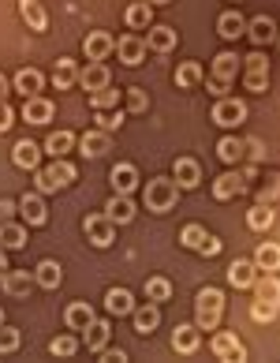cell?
<instances>
[{"instance_id": "cell-1", "label": "cell", "mask_w": 280, "mask_h": 363, "mask_svg": "<svg viewBox=\"0 0 280 363\" xmlns=\"http://www.w3.org/2000/svg\"><path fill=\"white\" fill-rule=\"evenodd\" d=\"M221 315H224V292L221 289H202V292H198V300H194L198 330H217Z\"/></svg>"}, {"instance_id": "cell-2", "label": "cell", "mask_w": 280, "mask_h": 363, "mask_svg": "<svg viewBox=\"0 0 280 363\" xmlns=\"http://www.w3.org/2000/svg\"><path fill=\"white\" fill-rule=\"evenodd\" d=\"M176 199H180L176 180H165V177L150 180V184H146V191H142L146 210H153V213H168L172 206H176Z\"/></svg>"}, {"instance_id": "cell-3", "label": "cell", "mask_w": 280, "mask_h": 363, "mask_svg": "<svg viewBox=\"0 0 280 363\" xmlns=\"http://www.w3.org/2000/svg\"><path fill=\"white\" fill-rule=\"evenodd\" d=\"M75 180V165H71V161H64V157H57V161H52V165L49 169H37V191H42V195H49V191H60V187H68Z\"/></svg>"}, {"instance_id": "cell-4", "label": "cell", "mask_w": 280, "mask_h": 363, "mask_svg": "<svg viewBox=\"0 0 280 363\" xmlns=\"http://www.w3.org/2000/svg\"><path fill=\"white\" fill-rule=\"evenodd\" d=\"M83 233L90 236V244L93 247H112V240H116V225L105 218V213H90V218L83 221Z\"/></svg>"}, {"instance_id": "cell-5", "label": "cell", "mask_w": 280, "mask_h": 363, "mask_svg": "<svg viewBox=\"0 0 280 363\" xmlns=\"http://www.w3.org/2000/svg\"><path fill=\"white\" fill-rule=\"evenodd\" d=\"M243 86L262 94L269 86V57H262V52H250L247 57V75H243Z\"/></svg>"}, {"instance_id": "cell-6", "label": "cell", "mask_w": 280, "mask_h": 363, "mask_svg": "<svg viewBox=\"0 0 280 363\" xmlns=\"http://www.w3.org/2000/svg\"><path fill=\"white\" fill-rule=\"evenodd\" d=\"M247 120V105L235 101V98H217V105H213V124L221 128H235Z\"/></svg>"}, {"instance_id": "cell-7", "label": "cell", "mask_w": 280, "mask_h": 363, "mask_svg": "<svg viewBox=\"0 0 280 363\" xmlns=\"http://www.w3.org/2000/svg\"><path fill=\"white\" fill-rule=\"evenodd\" d=\"M19 213H23V221L26 225H45L49 221V210H45V203H42V191H26L23 199H19Z\"/></svg>"}, {"instance_id": "cell-8", "label": "cell", "mask_w": 280, "mask_h": 363, "mask_svg": "<svg viewBox=\"0 0 280 363\" xmlns=\"http://www.w3.org/2000/svg\"><path fill=\"white\" fill-rule=\"evenodd\" d=\"M209 348H213V356H217V359H247V348L239 345L235 333H217Z\"/></svg>"}, {"instance_id": "cell-9", "label": "cell", "mask_w": 280, "mask_h": 363, "mask_svg": "<svg viewBox=\"0 0 280 363\" xmlns=\"http://www.w3.org/2000/svg\"><path fill=\"white\" fill-rule=\"evenodd\" d=\"M109 79H112V75H109V68H105L101 60H90L86 68L78 72V83H83V90H86V94L101 90V86H109Z\"/></svg>"}, {"instance_id": "cell-10", "label": "cell", "mask_w": 280, "mask_h": 363, "mask_svg": "<svg viewBox=\"0 0 280 363\" xmlns=\"http://www.w3.org/2000/svg\"><path fill=\"white\" fill-rule=\"evenodd\" d=\"M105 218H109L112 225H127V221H135V203H131L127 195H112L109 203H105Z\"/></svg>"}, {"instance_id": "cell-11", "label": "cell", "mask_w": 280, "mask_h": 363, "mask_svg": "<svg viewBox=\"0 0 280 363\" xmlns=\"http://www.w3.org/2000/svg\"><path fill=\"white\" fill-rule=\"evenodd\" d=\"M131 318H135V333H142V337H150V333L161 326V311H157L153 300L146 303V307H135V311H131Z\"/></svg>"}, {"instance_id": "cell-12", "label": "cell", "mask_w": 280, "mask_h": 363, "mask_svg": "<svg viewBox=\"0 0 280 363\" xmlns=\"http://www.w3.org/2000/svg\"><path fill=\"white\" fill-rule=\"evenodd\" d=\"M112 52H119V60L135 68V64H142V57H146V42H142V38H135V34H124Z\"/></svg>"}, {"instance_id": "cell-13", "label": "cell", "mask_w": 280, "mask_h": 363, "mask_svg": "<svg viewBox=\"0 0 280 363\" xmlns=\"http://www.w3.org/2000/svg\"><path fill=\"white\" fill-rule=\"evenodd\" d=\"M109 180H112V187H116V195H131L139 187V169L135 165H112V172H109Z\"/></svg>"}, {"instance_id": "cell-14", "label": "cell", "mask_w": 280, "mask_h": 363, "mask_svg": "<svg viewBox=\"0 0 280 363\" xmlns=\"http://www.w3.org/2000/svg\"><path fill=\"white\" fill-rule=\"evenodd\" d=\"M255 277H258V266L250 259H235L228 266V285L232 289H250V285H255Z\"/></svg>"}, {"instance_id": "cell-15", "label": "cell", "mask_w": 280, "mask_h": 363, "mask_svg": "<svg viewBox=\"0 0 280 363\" xmlns=\"http://www.w3.org/2000/svg\"><path fill=\"white\" fill-rule=\"evenodd\" d=\"M109 337H112V330H109V322H101V318H93V322H90V326L83 330V345L90 348V352H93V356H98V352H101V348H105V345H109Z\"/></svg>"}, {"instance_id": "cell-16", "label": "cell", "mask_w": 280, "mask_h": 363, "mask_svg": "<svg viewBox=\"0 0 280 363\" xmlns=\"http://www.w3.org/2000/svg\"><path fill=\"white\" fill-rule=\"evenodd\" d=\"M116 49V42L105 30H93V34H86V42H83V52H86V60H105L109 52Z\"/></svg>"}, {"instance_id": "cell-17", "label": "cell", "mask_w": 280, "mask_h": 363, "mask_svg": "<svg viewBox=\"0 0 280 363\" xmlns=\"http://www.w3.org/2000/svg\"><path fill=\"white\" fill-rule=\"evenodd\" d=\"M34 281H37V285H42V289H60V281H64V266L57 262V259H42V262H37V270H34Z\"/></svg>"}, {"instance_id": "cell-18", "label": "cell", "mask_w": 280, "mask_h": 363, "mask_svg": "<svg viewBox=\"0 0 280 363\" xmlns=\"http://www.w3.org/2000/svg\"><path fill=\"white\" fill-rule=\"evenodd\" d=\"M255 266H258L262 274H276V270H280V244H273V240L258 244V251H255Z\"/></svg>"}, {"instance_id": "cell-19", "label": "cell", "mask_w": 280, "mask_h": 363, "mask_svg": "<svg viewBox=\"0 0 280 363\" xmlns=\"http://www.w3.org/2000/svg\"><path fill=\"white\" fill-rule=\"evenodd\" d=\"M11 161H16L19 169H37V161H42V146L30 143V139H19L16 150H11Z\"/></svg>"}, {"instance_id": "cell-20", "label": "cell", "mask_w": 280, "mask_h": 363, "mask_svg": "<svg viewBox=\"0 0 280 363\" xmlns=\"http://www.w3.org/2000/svg\"><path fill=\"white\" fill-rule=\"evenodd\" d=\"M78 146H83L86 157H105V154H109V131L93 128V131H86V135L78 139Z\"/></svg>"}, {"instance_id": "cell-21", "label": "cell", "mask_w": 280, "mask_h": 363, "mask_svg": "<svg viewBox=\"0 0 280 363\" xmlns=\"http://www.w3.org/2000/svg\"><path fill=\"white\" fill-rule=\"evenodd\" d=\"M23 120H26V124H49V120H52V101H45V98H26Z\"/></svg>"}, {"instance_id": "cell-22", "label": "cell", "mask_w": 280, "mask_h": 363, "mask_svg": "<svg viewBox=\"0 0 280 363\" xmlns=\"http://www.w3.org/2000/svg\"><path fill=\"white\" fill-rule=\"evenodd\" d=\"M217 34L228 38V42H235V38L247 34V19L239 16V11H224V16L217 19Z\"/></svg>"}, {"instance_id": "cell-23", "label": "cell", "mask_w": 280, "mask_h": 363, "mask_svg": "<svg viewBox=\"0 0 280 363\" xmlns=\"http://www.w3.org/2000/svg\"><path fill=\"white\" fill-rule=\"evenodd\" d=\"M105 311L109 315H131L135 311V296H131L127 289H109V296H105Z\"/></svg>"}, {"instance_id": "cell-24", "label": "cell", "mask_w": 280, "mask_h": 363, "mask_svg": "<svg viewBox=\"0 0 280 363\" xmlns=\"http://www.w3.org/2000/svg\"><path fill=\"white\" fill-rule=\"evenodd\" d=\"M172 172H176L180 187H198V180H202V169H198V161H194V157H176Z\"/></svg>"}, {"instance_id": "cell-25", "label": "cell", "mask_w": 280, "mask_h": 363, "mask_svg": "<svg viewBox=\"0 0 280 363\" xmlns=\"http://www.w3.org/2000/svg\"><path fill=\"white\" fill-rule=\"evenodd\" d=\"M172 348L183 356H194L198 352V326H176L172 330Z\"/></svg>"}, {"instance_id": "cell-26", "label": "cell", "mask_w": 280, "mask_h": 363, "mask_svg": "<svg viewBox=\"0 0 280 363\" xmlns=\"http://www.w3.org/2000/svg\"><path fill=\"white\" fill-rule=\"evenodd\" d=\"M239 191H243V172H224V177L213 180V195H217L221 203L224 199H235Z\"/></svg>"}, {"instance_id": "cell-27", "label": "cell", "mask_w": 280, "mask_h": 363, "mask_svg": "<svg viewBox=\"0 0 280 363\" xmlns=\"http://www.w3.org/2000/svg\"><path fill=\"white\" fill-rule=\"evenodd\" d=\"M19 16L30 30H45L49 26V16H45V8L37 4V0H19Z\"/></svg>"}, {"instance_id": "cell-28", "label": "cell", "mask_w": 280, "mask_h": 363, "mask_svg": "<svg viewBox=\"0 0 280 363\" xmlns=\"http://www.w3.org/2000/svg\"><path fill=\"white\" fill-rule=\"evenodd\" d=\"M146 49H153V52H172V49H176V30H172V26H150Z\"/></svg>"}, {"instance_id": "cell-29", "label": "cell", "mask_w": 280, "mask_h": 363, "mask_svg": "<svg viewBox=\"0 0 280 363\" xmlns=\"http://www.w3.org/2000/svg\"><path fill=\"white\" fill-rule=\"evenodd\" d=\"M0 289H4L8 296H26L30 292V274L26 270H4L0 274Z\"/></svg>"}, {"instance_id": "cell-30", "label": "cell", "mask_w": 280, "mask_h": 363, "mask_svg": "<svg viewBox=\"0 0 280 363\" xmlns=\"http://www.w3.org/2000/svg\"><path fill=\"white\" fill-rule=\"evenodd\" d=\"M273 221H276L273 203H258V206H250V210H247V225L255 228V233H265V228H273Z\"/></svg>"}, {"instance_id": "cell-31", "label": "cell", "mask_w": 280, "mask_h": 363, "mask_svg": "<svg viewBox=\"0 0 280 363\" xmlns=\"http://www.w3.org/2000/svg\"><path fill=\"white\" fill-rule=\"evenodd\" d=\"M247 34H250V42H255V45H265V42H273V38H276V23L269 16H258V19L247 23Z\"/></svg>"}, {"instance_id": "cell-32", "label": "cell", "mask_w": 280, "mask_h": 363, "mask_svg": "<svg viewBox=\"0 0 280 363\" xmlns=\"http://www.w3.org/2000/svg\"><path fill=\"white\" fill-rule=\"evenodd\" d=\"M235 75H239V57H235V52H221V57H213V79L232 83Z\"/></svg>"}, {"instance_id": "cell-33", "label": "cell", "mask_w": 280, "mask_h": 363, "mask_svg": "<svg viewBox=\"0 0 280 363\" xmlns=\"http://www.w3.org/2000/svg\"><path fill=\"white\" fill-rule=\"evenodd\" d=\"M255 300H273V303H280V277L276 274H262V277H255Z\"/></svg>"}, {"instance_id": "cell-34", "label": "cell", "mask_w": 280, "mask_h": 363, "mask_svg": "<svg viewBox=\"0 0 280 363\" xmlns=\"http://www.w3.org/2000/svg\"><path fill=\"white\" fill-rule=\"evenodd\" d=\"M42 83H45V79H42V72H37V68H23V72L16 75V90L26 94V98H37Z\"/></svg>"}, {"instance_id": "cell-35", "label": "cell", "mask_w": 280, "mask_h": 363, "mask_svg": "<svg viewBox=\"0 0 280 363\" xmlns=\"http://www.w3.org/2000/svg\"><path fill=\"white\" fill-rule=\"evenodd\" d=\"M23 244H26V228L23 225H11V221H0V247L19 251Z\"/></svg>"}, {"instance_id": "cell-36", "label": "cell", "mask_w": 280, "mask_h": 363, "mask_svg": "<svg viewBox=\"0 0 280 363\" xmlns=\"http://www.w3.org/2000/svg\"><path fill=\"white\" fill-rule=\"evenodd\" d=\"M198 83H202V64H194V60L180 64V68H176V86H180V90H191V86H198Z\"/></svg>"}, {"instance_id": "cell-37", "label": "cell", "mask_w": 280, "mask_h": 363, "mask_svg": "<svg viewBox=\"0 0 280 363\" xmlns=\"http://www.w3.org/2000/svg\"><path fill=\"white\" fill-rule=\"evenodd\" d=\"M71 83H78L75 60H57V68H52V86H57V90H68Z\"/></svg>"}, {"instance_id": "cell-38", "label": "cell", "mask_w": 280, "mask_h": 363, "mask_svg": "<svg viewBox=\"0 0 280 363\" xmlns=\"http://www.w3.org/2000/svg\"><path fill=\"white\" fill-rule=\"evenodd\" d=\"M217 157L228 161V165H239V161H243V143H239L235 135H224L217 143Z\"/></svg>"}, {"instance_id": "cell-39", "label": "cell", "mask_w": 280, "mask_h": 363, "mask_svg": "<svg viewBox=\"0 0 280 363\" xmlns=\"http://www.w3.org/2000/svg\"><path fill=\"white\" fill-rule=\"evenodd\" d=\"M64 322H68L71 330H86L90 322H93V307L90 303H71L68 315H64Z\"/></svg>"}, {"instance_id": "cell-40", "label": "cell", "mask_w": 280, "mask_h": 363, "mask_svg": "<svg viewBox=\"0 0 280 363\" xmlns=\"http://www.w3.org/2000/svg\"><path fill=\"white\" fill-rule=\"evenodd\" d=\"M116 105H119V90H112V86H101V90H93V94H90V109H93V113L116 109Z\"/></svg>"}, {"instance_id": "cell-41", "label": "cell", "mask_w": 280, "mask_h": 363, "mask_svg": "<svg viewBox=\"0 0 280 363\" xmlns=\"http://www.w3.org/2000/svg\"><path fill=\"white\" fill-rule=\"evenodd\" d=\"M75 146V135L71 131H52L49 135V143H45V154H52V157H64Z\"/></svg>"}, {"instance_id": "cell-42", "label": "cell", "mask_w": 280, "mask_h": 363, "mask_svg": "<svg viewBox=\"0 0 280 363\" xmlns=\"http://www.w3.org/2000/svg\"><path fill=\"white\" fill-rule=\"evenodd\" d=\"M127 26L131 30H142V26H150V19H153V11H150V4H146V0H139V4H131L127 8Z\"/></svg>"}, {"instance_id": "cell-43", "label": "cell", "mask_w": 280, "mask_h": 363, "mask_svg": "<svg viewBox=\"0 0 280 363\" xmlns=\"http://www.w3.org/2000/svg\"><path fill=\"white\" fill-rule=\"evenodd\" d=\"M146 296H150L153 303H161V300H168L172 296V285L165 277H146Z\"/></svg>"}, {"instance_id": "cell-44", "label": "cell", "mask_w": 280, "mask_h": 363, "mask_svg": "<svg viewBox=\"0 0 280 363\" xmlns=\"http://www.w3.org/2000/svg\"><path fill=\"white\" fill-rule=\"evenodd\" d=\"M276 311H280V303H273V300H255L250 303V318L255 322H273Z\"/></svg>"}, {"instance_id": "cell-45", "label": "cell", "mask_w": 280, "mask_h": 363, "mask_svg": "<svg viewBox=\"0 0 280 363\" xmlns=\"http://www.w3.org/2000/svg\"><path fill=\"white\" fill-rule=\"evenodd\" d=\"M206 236H209V233H206L202 225H187L183 233H180V244H183V247H191V251H198V247H202V240H206Z\"/></svg>"}, {"instance_id": "cell-46", "label": "cell", "mask_w": 280, "mask_h": 363, "mask_svg": "<svg viewBox=\"0 0 280 363\" xmlns=\"http://www.w3.org/2000/svg\"><path fill=\"white\" fill-rule=\"evenodd\" d=\"M49 352H52V356H75V352H78V341L68 337V333H60V337H52Z\"/></svg>"}, {"instance_id": "cell-47", "label": "cell", "mask_w": 280, "mask_h": 363, "mask_svg": "<svg viewBox=\"0 0 280 363\" xmlns=\"http://www.w3.org/2000/svg\"><path fill=\"white\" fill-rule=\"evenodd\" d=\"M127 109L131 113H146V109H150V94H146L142 86H131L127 90Z\"/></svg>"}, {"instance_id": "cell-48", "label": "cell", "mask_w": 280, "mask_h": 363, "mask_svg": "<svg viewBox=\"0 0 280 363\" xmlns=\"http://www.w3.org/2000/svg\"><path fill=\"white\" fill-rule=\"evenodd\" d=\"M93 120H98V128H101V131H116L119 124H124V113H119V109H101Z\"/></svg>"}, {"instance_id": "cell-49", "label": "cell", "mask_w": 280, "mask_h": 363, "mask_svg": "<svg viewBox=\"0 0 280 363\" xmlns=\"http://www.w3.org/2000/svg\"><path fill=\"white\" fill-rule=\"evenodd\" d=\"M19 330H11V326H0V356H8V352H16L19 348Z\"/></svg>"}, {"instance_id": "cell-50", "label": "cell", "mask_w": 280, "mask_h": 363, "mask_svg": "<svg viewBox=\"0 0 280 363\" xmlns=\"http://www.w3.org/2000/svg\"><path fill=\"white\" fill-rule=\"evenodd\" d=\"M276 199H280V177H276V172H273V177H269V184L262 187L258 203H276Z\"/></svg>"}, {"instance_id": "cell-51", "label": "cell", "mask_w": 280, "mask_h": 363, "mask_svg": "<svg viewBox=\"0 0 280 363\" xmlns=\"http://www.w3.org/2000/svg\"><path fill=\"white\" fill-rule=\"evenodd\" d=\"M98 359H101V363H124L127 352H124V348H109V345H105L101 352H98Z\"/></svg>"}, {"instance_id": "cell-52", "label": "cell", "mask_w": 280, "mask_h": 363, "mask_svg": "<svg viewBox=\"0 0 280 363\" xmlns=\"http://www.w3.org/2000/svg\"><path fill=\"white\" fill-rule=\"evenodd\" d=\"M243 154H250V161H262V157H265V146H262L258 139H247V143H243Z\"/></svg>"}, {"instance_id": "cell-53", "label": "cell", "mask_w": 280, "mask_h": 363, "mask_svg": "<svg viewBox=\"0 0 280 363\" xmlns=\"http://www.w3.org/2000/svg\"><path fill=\"white\" fill-rule=\"evenodd\" d=\"M198 251H202L206 259H213V255H221V240H217V236H206V240H202V247H198Z\"/></svg>"}, {"instance_id": "cell-54", "label": "cell", "mask_w": 280, "mask_h": 363, "mask_svg": "<svg viewBox=\"0 0 280 363\" xmlns=\"http://www.w3.org/2000/svg\"><path fill=\"white\" fill-rule=\"evenodd\" d=\"M16 124V120H11V109H8V101H0V135H4V131Z\"/></svg>"}, {"instance_id": "cell-55", "label": "cell", "mask_w": 280, "mask_h": 363, "mask_svg": "<svg viewBox=\"0 0 280 363\" xmlns=\"http://www.w3.org/2000/svg\"><path fill=\"white\" fill-rule=\"evenodd\" d=\"M16 210H19V203H11V199H0V221H8Z\"/></svg>"}, {"instance_id": "cell-56", "label": "cell", "mask_w": 280, "mask_h": 363, "mask_svg": "<svg viewBox=\"0 0 280 363\" xmlns=\"http://www.w3.org/2000/svg\"><path fill=\"white\" fill-rule=\"evenodd\" d=\"M224 90H228V83H221V79H209V94H213V98H224Z\"/></svg>"}, {"instance_id": "cell-57", "label": "cell", "mask_w": 280, "mask_h": 363, "mask_svg": "<svg viewBox=\"0 0 280 363\" xmlns=\"http://www.w3.org/2000/svg\"><path fill=\"white\" fill-rule=\"evenodd\" d=\"M4 270H11V266H8V247H0V274Z\"/></svg>"}, {"instance_id": "cell-58", "label": "cell", "mask_w": 280, "mask_h": 363, "mask_svg": "<svg viewBox=\"0 0 280 363\" xmlns=\"http://www.w3.org/2000/svg\"><path fill=\"white\" fill-rule=\"evenodd\" d=\"M4 98H8V79L0 75V101H4Z\"/></svg>"}, {"instance_id": "cell-59", "label": "cell", "mask_w": 280, "mask_h": 363, "mask_svg": "<svg viewBox=\"0 0 280 363\" xmlns=\"http://www.w3.org/2000/svg\"><path fill=\"white\" fill-rule=\"evenodd\" d=\"M146 4H168V0H146Z\"/></svg>"}, {"instance_id": "cell-60", "label": "cell", "mask_w": 280, "mask_h": 363, "mask_svg": "<svg viewBox=\"0 0 280 363\" xmlns=\"http://www.w3.org/2000/svg\"><path fill=\"white\" fill-rule=\"evenodd\" d=\"M0 326H4V311H0Z\"/></svg>"}]
</instances>
